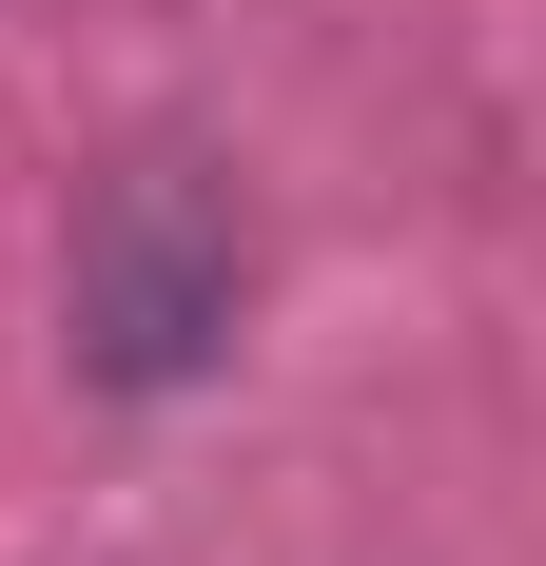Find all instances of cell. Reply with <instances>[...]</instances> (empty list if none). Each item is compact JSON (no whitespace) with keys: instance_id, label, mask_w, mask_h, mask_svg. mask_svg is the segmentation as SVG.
I'll list each match as a JSON object with an SVG mask.
<instances>
[{"instance_id":"1","label":"cell","mask_w":546,"mask_h":566,"mask_svg":"<svg viewBox=\"0 0 546 566\" xmlns=\"http://www.w3.org/2000/svg\"><path fill=\"white\" fill-rule=\"evenodd\" d=\"M234 333H254V196L196 137H137L59 234V371L98 410H176L196 371H234Z\"/></svg>"}]
</instances>
